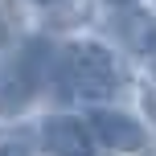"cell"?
<instances>
[{"mask_svg":"<svg viewBox=\"0 0 156 156\" xmlns=\"http://www.w3.org/2000/svg\"><path fill=\"white\" fill-rule=\"evenodd\" d=\"M86 127H90V136L99 144H107L111 152H140L144 140H148V132H144V123L136 115L107 111V107H94L90 119H86Z\"/></svg>","mask_w":156,"mask_h":156,"instance_id":"2","label":"cell"},{"mask_svg":"<svg viewBox=\"0 0 156 156\" xmlns=\"http://www.w3.org/2000/svg\"><path fill=\"white\" fill-rule=\"evenodd\" d=\"M41 4H54V0H41Z\"/></svg>","mask_w":156,"mask_h":156,"instance_id":"8","label":"cell"},{"mask_svg":"<svg viewBox=\"0 0 156 156\" xmlns=\"http://www.w3.org/2000/svg\"><path fill=\"white\" fill-rule=\"evenodd\" d=\"M119 86V66L111 58V49H103L99 41H78L66 49V90L82 103H103L111 99Z\"/></svg>","mask_w":156,"mask_h":156,"instance_id":"1","label":"cell"},{"mask_svg":"<svg viewBox=\"0 0 156 156\" xmlns=\"http://www.w3.org/2000/svg\"><path fill=\"white\" fill-rule=\"evenodd\" d=\"M115 29H119V37H123L136 54H148L156 45V21L144 16V12H132V8H127L123 16H115Z\"/></svg>","mask_w":156,"mask_h":156,"instance_id":"5","label":"cell"},{"mask_svg":"<svg viewBox=\"0 0 156 156\" xmlns=\"http://www.w3.org/2000/svg\"><path fill=\"white\" fill-rule=\"evenodd\" d=\"M41 144L49 156H94V136L74 115H49L41 123Z\"/></svg>","mask_w":156,"mask_h":156,"instance_id":"3","label":"cell"},{"mask_svg":"<svg viewBox=\"0 0 156 156\" xmlns=\"http://www.w3.org/2000/svg\"><path fill=\"white\" fill-rule=\"evenodd\" d=\"M111 4H123V8H127V4H136V0H111Z\"/></svg>","mask_w":156,"mask_h":156,"instance_id":"7","label":"cell"},{"mask_svg":"<svg viewBox=\"0 0 156 156\" xmlns=\"http://www.w3.org/2000/svg\"><path fill=\"white\" fill-rule=\"evenodd\" d=\"M0 156H33V144L25 136H4L0 140Z\"/></svg>","mask_w":156,"mask_h":156,"instance_id":"6","label":"cell"},{"mask_svg":"<svg viewBox=\"0 0 156 156\" xmlns=\"http://www.w3.org/2000/svg\"><path fill=\"white\" fill-rule=\"evenodd\" d=\"M37 70L41 66H29V62H16L8 78L0 82V111L4 115H12V111H21L25 103L33 99V90H37Z\"/></svg>","mask_w":156,"mask_h":156,"instance_id":"4","label":"cell"}]
</instances>
